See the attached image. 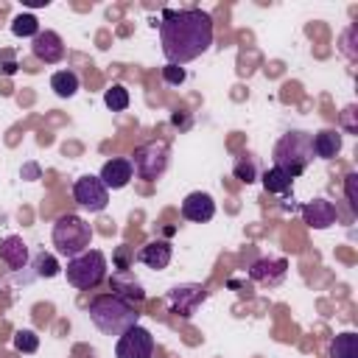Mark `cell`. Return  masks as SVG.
<instances>
[{
	"instance_id": "obj_1",
	"label": "cell",
	"mask_w": 358,
	"mask_h": 358,
	"mask_svg": "<svg viewBox=\"0 0 358 358\" xmlns=\"http://www.w3.org/2000/svg\"><path fill=\"white\" fill-rule=\"evenodd\" d=\"M154 25L159 28V45L168 64L182 67L213 45V17L201 8H165Z\"/></svg>"
},
{
	"instance_id": "obj_2",
	"label": "cell",
	"mask_w": 358,
	"mask_h": 358,
	"mask_svg": "<svg viewBox=\"0 0 358 358\" xmlns=\"http://www.w3.org/2000/svg\"><path fill=\"white\" fill-rule=\"evenodd\" d=\"M137 319H140V313L134 310V305L115 294H101L90 302V322L103 336H120L129 327H134Z\"/></svg>"
},
{
	"instance_id": "obj_3",
	"label": "cell",
	"mask_w": 358,
	"mask_h": 358,
	"mask_svg": "<svg viewBox=\"0 0 358 358\" xmlns=\"http://www.w3.org/2000/svg\"><path fill=\"white\" fill-rule=\"evenodd\" d=\"M271 159H274V168L285 171L291 179L302 176L308 171V165L313 162V134L310 131H299V129L285 131L274 143Z\"/></svg>"
},
{
	"instance_id": "obj_4",
	"label": "cell",
	"mask_w": 358,
	"mask_h": 358,
	"mask_svg": "<svg viewBox=\"0 0 358 358\" xmlns=\"http://www.w3.org/2000/svg\"><path fill=\"white\" fill-rule=\"evenodd\" d=\"M50 238H53L56 252L70 260V257H76V255H81V252L90 249L92 229H90V224H87L81 215L67 213V215H62V218L53 224V235H50Z\"/></svg>"
},
{
	"instance_id": "obj_5",
	"label": "cell",
	"mask_w": 358,
	"mask_h": 358,
	"mask_svg": "<svg viewBox=\"0 0 358 358\" xmlns=\"http://www.w3.org/2000/svg\"><path fill=\"white\" fill-rule=\"evenodd\" d=\"M64 274H67L70 285H76L81 291H90L98 282H103V277H106V255L98 252V249H87V252L67 260Z\"/></svg>"
},
{
	"instance_id": "obj_6",
	"label": "cell",
	"mask_w": 358,
	"mask_h": 358,
	"mask_svg": "<svg viewBox=\"0 0 358 358\" xmlns=\"http://www.w3.org/2000/svg\"><path fill=\"white\" fill-rule=\"evenodd\" d=\"M168 159H171V151L162 140H151V143H143L140 148H134V157L129 159L131 168H134V176L137 179H145V182H154L157 176L165 173L168 168Z\"/></svg>"
},
{
	"instance_id": "obj_7",
	"label": "cell",
	"mask_w": 358,
	"mask_h": 358,
	"mask_svg": "<svg viewBox=\"0 0 358 358\" xmlns=\"http://www.w3.org/2000/svg\"><path fill=\"white\" fill-rule=\"evenodd\" d=\"M73 199L78 201V207H84V210H90V213H101V210H106V204H109V190H106V185H103L98 176L84 173V176H78L76 185H73Z\"/></svg>"
},
{
	"instance_id": "obj_8",
	"label": "cell",
	"mask_w": 358,
	"mask_h": 358,
	"mask_svg": "<svg viewBox=\"0 0 358 358\" xmlns=\"http://www.w3.org/2000/svg\"><path fill=\"white\" fill-rule=\"evenodd\" d=\"M151 355H154V336L145 327L134 324L117 336L115 358H151Z\"/></svg>"
},
{
	"instance_id": "obj_9",
	"label": "cell",
	"mask_w": 358,
	"mask_h": 358,
	"mask_svg": "<svg viewBox=\"0 0 358 358\" xmlns=\"http://www.w3.org/2000/svg\"><path fill=\"white\" fill-rule=\"evenodd\" d=\"M207 291L204 285L199 282H185V285H176L171 294H168V310L173 316H182V319H190L196 313V308L204 302Z\"/></svg>"
},
{
	"instance_id": "obj_10",
	"label": "cell",
	"mask_w": 358,
	"mask_h": 358,
	"mask_svg": "<svg viewBox=\"0 0 358 358\" xmlns=\"http://www.w3.org/2000/svg\"><path fill=\"white\" fill-rule=\"evenodd\" d=\"M31 53L42 62V64H56L64 59V42L56 31H39L31 39Z\"/></svg>"
},
{
	"instance_id": "obj_11",
	"label": "cell",
	"mask_w": 358,
	"mask_h": 358,
	"mask_svg": "<svg viewBox=\"0 0 358 358\" xmlns=\"http://www.w3.org/2000/svg\"><path fill=\"white\" fill-rule=\"evenodd\" d=\"M288 263L282 257H260L249 266V280L260 282V285H280L285 280Z\"/></svg>"
},
{
	"instance_id": "obj_12",
	"label": "cell",
	"mask_w": 358,
	"mask_h": 358,
	"mask_svg": "<svg viewBox=\"0 0 358 358\" xmlns=\"http://www.w3.org/2000/svg\"><path fill=\"white\" fill-rule=\"evenodd\" d=\"M182 215H185L187 221H193V224H204V221H210V218L215 215V201H213V196L204 193V190H193V193H187L185 201H182Z\"/></svg>"
},
{
	"instance_id": "obj_13",
	"label": "cell",
	"mask_w": 358,
	"mask_h": 358,
	"mask_svg": "<svg viewBox=\"0 0 358 358\" xmlns=\"http://www.w3.org/2000/svg\"><path fill=\"white\" fill-rule=\"evenodd\" d=\"M302 218H305V224L313 227V229H327V227H333V224L338 221V210H336V204L327 201V199H313V201H308V204L302 207Z\"/></svg>"
},
{
	"instance_id": "obj_14",
	"label": "cell",
	"mask_w": 358,
	"mask_h": 358,
	"mask_svg": "<svg viewBox=\"0 0 358 358\" xmlns=\"http://www.w3.org/2000/svg\"><path fill=\"white\" fill-rule=\"evenodd\" d=\"M131 176H134V168H131V162H129L126 157H115V159L103 162V168H101V173H98V179L106 185V190H120V187H126V185L131 182Z\"/></svg>"
},
{
	"instance_id": "obj_15",
	"label": "cell",
	"mask_w": 358,
	"mask_h": 358,
	"mask_svg": "<svg viewBox=\"0 0 358 358\" xmlns=\"http://www.w3.org/2000/svg\"><path fill=\"white\" fill-rule=\"evenodd\" d=\"M109 285H112V294H115V296H120V299H126V302H131V305H140V302L145 299V291H143V285L134 280L131 271H115V274L109 277Z\"/></svg>"
},
{
	"instance_id": "obj_16",
	"label": "cell",
	"mask_w": 358,
	"mask_h": 358,
	"mask_svg": "<svg viewBox=\"0 0 358 358\" xmlns=\"http://www.w3.org/2000/svg\"><path fill=\"white\" fill-rule=\"evenodd\" d=\"M0 260L11 268V271H20L28 266V246L20 235H8L0 241Z\"/></svg>"
},
{
	"instance_id": "obj_17",
	"label": "cell",
	"mask_w": 358,
	"mask_h": 358,
	"mask_svg": "<svg viewBox=\"0 0 358 358\" xmlns=\"http://www.w3.org/2000/svg\"><path fill=\"white\" fill-rule=\"evenodd\" d=\"M171 257H173V249H171V243L168 241H148L140 252H137V260L140 263H145L148 268H165L168 263H171Z\"/></svg>"
},
{
	"instance_id": "obj_18",
	"label": "cell",
	"mask_w": 358,
	"mask_h": 358,
	"mask_svg": "<svg viewBox=\"0 0 358 358\" xmlns=\"http://www.w3.org/2000/svg\"><path fill=\"white\" fill-rule=\"evenodd\" d=\"M341 151V131L338 129H322L313 134V157L333 159Z\"/></svg>"
},
{
	"instance_id": "obj_19",
	"label": "cell",
	"mask_w": 358,
	"mask_h": 358,
	"mask_svg": "<svg viewBox=\"0 0 358 358\" xmlns=\"http://www.w3.org/2000/svg\"><path fill=\"white\" fill-rule=\"evenodd\" d=\"M50 90L59 95V98H73L78 92V76L73 70H56L50 76Z\"/></svg>"
},
{
	"instance_id": "obj_20",
	"label": "cell",
	"mask_w": 358,
	"mask_h": 358,
	"mask_svg": "<svg viewBox=\"0 0 358 358\" xmlns=\"http://www.w3.org/2000/svg\"><path fill=\"white\" fill-rule=\"evenodd\" d=\"M330 358H358V336L355 333H338L330 341Z\"/></svg>"
},
{
	"instance_id": "obj_21",
	"label": "cell",
	"mask_w": 358,
	"mask_h": 358,
	"mask_svg": "<svg viewBox=\"0 0 358 358\" xmlns=\"http://www.w3.org/2000/svg\"><path fill=\"white\" fill-rule=\"evenodd\" d=\"M263 190L266 193H288L291 190V176L285 173V171H280V168H268V171H263Z\"/></svg>"
},
{
	"instance_id": "obj_22",
	"label": "cell",
	"mask_w": 358,
	"mask_h": 358,
	"mask_svg": "<svg viewBox=\"0 0 358 358\" xmlns=\"http://www.w3.org/2000/svg\"><path fill=\"white\" fill-rule=\"evenodd\" d=\"M11 34L14 36H31L34 39L39 34V20L34 14H17L11 20Z\"/></svg>"
},
{
	"instance_id": "obj_23",
	"label": "cell",
	"mask_w": 358,
	"mask_h": 358,
	"mask_svg": "<svg viewBox=\"0 0 358 358\" xmlns=\"http://www.w3.org/2000/svg\"><path fill=\"white\" fill-rule=\"evenodd\" d=\"M103 103L112 109V112H123L129 106V90L123 84H112L106 92H103Z\"/></svg>"
},
{
	"instance_id": "obj_24",
	"label": "cell",
	"mask_w": 358,
	"mask_h": 358,
	"mask_svg": "<svg viewBox=\"0 0 358 358\" xmlns=\"http://www.w3.org/2000/svg\"><path fill=\"white\" fill-rule=\"evenodd\" d=\"M62 271V266H59V260L53 257V255H48V252H39L36 257H34V274L36 277H56Z\"/></svg>"
},
{
	"instance_id": "obj_25",
	"label": "cell",
	"mask_w": 358,
	"mask_h": 358,
	"mask_svg": "<svg viewBox=\"0 0 358 358\" xmlns=\"http://www.w3.org/2000/svg\"><path fill=\"white\" fill-rule=\"evenodd\" d=\"M232 173H235V179H241L243 185H252V182L257 179V162H255V157H252V154L241 157V159L235 162Z\"/></svg>"
},
{
	"instance_id": "obj_26",
	"label": "cell",
	"mask_w": 358,
	"mask_h": 358,
	"mask_svg": "<svg viewBox=\"0 0 358 358\" xmlns=\"http://www.w3.org/2000/svg\"><path fill=\"white\" fill-rule=\"evenodd\" d=\"M11 344H14V350H17V352L31 355V352H36V350H39V336H36L34 330H17V333H14V338H11Z\"/></svg>"
},
{
	"instance_id": "obj_27",
	"label": "cell",
	"mask_w": 358,
	"mask_h": 358,
	"mask_svg": "<svg viewBox=\"0 0 358 358\" xmlns=\"http://www.w3.org/2000/svg\"><path fill=\"white\" fill-rule=\"evenodd\" d=\"M344 196L352 213H358V173H347L344 176Z\"/></svg>"
},
{
	"instance_id": "obj_28",
	"label": "cell",
	"mask_w": 358,
	"mask_h": 358,
	"mask_svg": "<svg viewBox=\"0 0 358 358\" xmlns=\"http://www.w3.org/2000/svg\"><path fill=\"white\" fill-rule=\"evenodd\" d=\"M134 260V249L131 246H117L115 252V268L117 271H129V263Z\"/></svg>"
},
{
	"instance_id": "obj_29",
	"label": "cell",
	"mask_w": 358,
	"mask_h": 358,
	"mask_svg": "<svg viewBox=\"0 0 358 358\" xmlns=\"http://www.w3.org/2000/svg\"><path fill=\"white\" fill-rule=\"evenodd\" d=\"M162 78H165L168 84H182V81L187 78V73H185V67H179V64H165V67H162Z\"/></svg>"
},
{
	"instance_id": "obj_30",
	"label": "cell",
	"mask_w": 358,
	"mask_h": 358,
	"mask_svg": "<svg viewBox=\"0 0 358 358\" xmlns=\"http://www.w3.org/2000/svg\"><path fill=\"white\" fill-rule=\"evenodd\" d=\"M17 59H14V53L11 50H0V73L3 76H14L17 73Z\"/></svg>"
},
{
	"instance_id": "obj_31",
	"label": "cell",
	"mask_w": 358,
	"mask_h": 358,
	"mask_svg": "<svg viewBox=\"0 0 358 358\" xmlns=\"http://www.w3.org/2000/svg\"><path fill=\"white\" fill-rule=\"evenodd\" d=\"M352 36H355V25H350V28L344 31V36H341V50H344L350 59L358 56V50H352Z\"/></svg>"
},
{
	"instance_id": "obj_32",
	"label": "cell",
	"mask_w": 358,
	"mask_h": 358,
	"mask_svg": "<svg viewBox=\"0 0 358 358\" xmlns=\"http://www.w3.org/2000/svg\"><path fill=\"white\" fill-rule=\"evenodd\" d=\"M341 123H344V129H347L350 134L358 131V123H355V106H347V109L341 112Z\"/></svg>"
},
{
	"instance_id": "obj_33",
	"label": "cell",
	"mask_w": 358,
	"mask_h": 358,
	"mask_svg": "<svg viewBox=\"0 0 358 358\" xmlns=\"http://www.w3.org/2000/svg\"><path fill=\"white\" fill-rule=\"evenodd\" d=\"M171 123H173V126H179V123H182V126H190V117H185L182 112H176V115L171 117Z\"/></svg>"
},
{
	"instance_id": "obj_34",
	"label": "cell",
	"mask_w": 358,
	"mask_h": 358,
	"mask_svg": "<svg viewBox=\"0 0 358 358\" xmlns=\"http://www.w3.org/2000/svg\"><path fill=\"white\" fill-rule=\"evenodd\" d=\"M25 173H28V176H36V173H39V168H36V165H28V168H25Z\"/></svg>"
}]
</instances>
